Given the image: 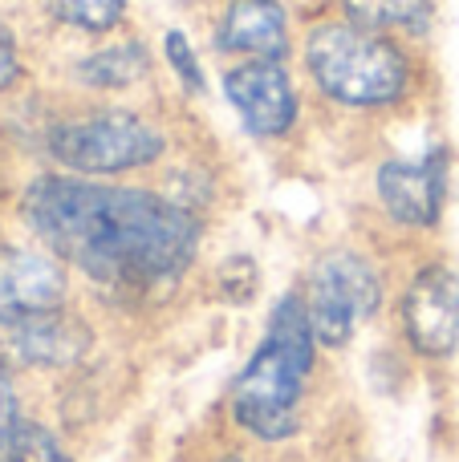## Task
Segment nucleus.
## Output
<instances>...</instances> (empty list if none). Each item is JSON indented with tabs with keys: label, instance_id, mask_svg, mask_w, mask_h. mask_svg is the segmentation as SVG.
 <instances>
[{
	"label": "nucleus",
	"instance_id": "nucleus-16",
	"mask_svg": "<svg viewBox=\"0 0 459 462\" xmlns=\"http://www.w3.org/2000/svg\"><path fill=\"white\" fill-rule=\"evenodd\" d=\"M21 426H24V418H21V402H16V385L8 377V369L0 365V462L8 458Z\"/></svg>",
	"mask_w": 459,
	"mask_h": 462
},
{
	"label": "nucleus",
	"instance_id": "nucleus-10",
	"mask_svg": "<svg viewBox=\"0 0 459 462\" xmlns=\"http://www.w3.org/2000/svg\"><path fill=\"white\" fill-rule=\"evenodd\" d=\"M0 345L21 365L65 369L86 353L89 337H86V325L70 320L65 309H57V312H41V317L0 320Z\"/></svg>",
	"mask_w": 459,
	"mask_h": 462
},
{
	"label": "nucleus",
	"instance_id": "nucleus-13",
	"mask_svg": "<svg viewBox=\"0 0 459 462\" xmlns=\"http://www.w3.org/2000/svg\"><path fill=\"white\" fill-rule=\"evenodd\" d=\"M151 69V57L138 41H126V45H110L89 53L86 61L78 65V78L94 89H122L130 81H138L143 73Z\"/></svg>",
	"mask_w": 459,
	"mask_h": 462
},
{
	"label": "nucleus",
	"instance_id": "nucleus-12",
	"mask_svg": "<svg viewBox=\"0 0 459 462\" xmlns=\"http://www.w3.org/2000/svg\"><path fill=\"white\" fill-rule=\"evenodd\" d=\"M342 8L370 32H423L431 24V0H342Z\"/></svg>",
	"mask_w": 459,
	"mask_h": 462
},
{
	"label": "nucleus",
	"instance_id": "nucleus-19",
	"mask_svg": "<svg viewBox=\"0 0 459 462\" xmlns=\"http://www.w3.org/2000/svg\"><path fill=\"white\" fill-rule=\"evenodd\" d=\"M224 462H244V458H224Z\"/></svg>",
	"mask_w": 459,
	"mask_h": 462
},
{
	"label": "nucleus",
	"instance_id": "nucleus-5",
	"mask_svg": "<svg viewBox=\"0 0 459 462\" xmlns=\"http://www.w3.org/2000/svg\"><path fill=\"white\" fill-rule=\"evenodd\" d=\"M382 300V284L374 276V268L354 252H333L309 272L305 284V317L314 328L317 345H346L354 325H362L366 317H374Z\"/></svg>",
	"mask_w": 459,
	"mask_h": 462
},
{
	"label": "nucleus",
	"instance_id": "nucleus-2",
	"mask_svg": "<svg viewBox=\"0 0 459 462\" xmlns=\"http://www.w3.org/2000/svg\"><path fill=\"white\" fill-rule=\"evenodd\" d=\"M314 328L301 296H281L268 333L232 382V414L248 434L281 442L297 430V406L314 369Z\"/></svg>",
	"mask_w": 459,
	"mask_h": 462
},
{
	"label": "nucleus",
	"instance_id": "nucleus-4",
	"mask_svg": "<svg viewBox=\"0 0 459 462\" xmlns=\"http://www.w3.org/2000/svg\"><path fill=\"white\" fill-rule=\"evenodd\" d=\"M49 154H53L65 171L118 175V171L151 167L163 154V134L155 126H146L138 114L102 110V114H86V118L53 126V134H49Z\"/></svg>",
	"mask_w": 459,
	"mask_h": 462
},
{
	"label": "nucleus",
	"instance_id": "nucleus-11",
	"mask_svg": "<svg viewBox=\"0 0 459 462\" xmlns=\"http://www.w3.org/2000/svg\"><path fill=\"white\" fill-rule=\"evenodd\" d=\"M216 45L228 53H248L281 61L289 49V24L276 0H232L216 24Z\"/></svg>",
	"mask_w": 459,
	"mask_h": 462
},
{
	"label": "nucleus",
	"instance_id": "nucleus-14",
	"mask_svg": "<svg viewBox=\"0 0 459 462\" xmlns=\"http://www.w3.org/2000/svg\"><path fill=\"white\" fill-rule=\"evenodd\" d=\"M53 13L65 24L86 32H106L122 21L126 13V0H53Z\"/></svg>",
	"mask_w": 459,
	"mask_h": 462
},
{
	"label": "nucleus",
	"instance_id": "nucleus-18",
	"mask_svg": "<svg viewBox=\"0 0 459 462\" xmlns=\"http://www.w3.org/2000/svg\"><path fill=\"white\" fill-rule=\"evenodd\" d=\"M16 73H21V61H16V41H13V32L0 24V94L16 81Z\"/></svg>",
	"mask_w": 459,
	"mask_h": 462
},
{
	"label": "nucleus",
	"instance_id": "nucleus-8",
	"mask_svg": "<svg viewBox=\"0 0 459 462\" xmlns=\"http://www.w3.org/2000/svg\"><path fill=\"white\" fill-rule=\"evenodd\" d=\"M70 280L53 252L0 247V320L41 317L65 309Z\"/></svg>",
	"mask_w": 459,
	"mask_h": 462
},
{
	"label": "nucleus",
	"instance_id": "nucleus-9",
	"mask_svg": "<svg viewBox=\"0 0 459 462\" xmlns=\"http://www.w3.org/2000/svg\"><path fill=\"white\" fill-rule=\"evenodd\" d=\"M379 199L398 224L431 227L447 199V151H427L423 159H395L379 171Z\"/></svg>",
	"mask_w": 459,
	"mask_h": 462
},
{
	"label": "nucleus",
	"instance_id": "nucleus-6",
	"mask_svg": "<svg viewBox=\"0 0 459 462\" xmlns=\"http://www.w3.org/2000/svg\"><path fill=\"white\" fill-rule=\"evenodd\" d=\"M403 328L423 357L444 361L459 353V272L431 263L411 280L403 296Z\"/></svg>",
	"mask_w": 459,
	"mask_h": 462
},
{
	"label": "nucleus",
	"instance_id": "nucleus-3",
	"mask_svg": "<svg viewBox=\"0 0 459 462\" xmlns=\"http://www.w3.org/2000/svg\"><path fill=\"white\" fill-rule=\"evenodd\" d=\"M305 61L322 94L342 106H390L411 81L403 49L354 21L317 24L305 41Z\"/></svg>",
	"mask_w": 459,
	"mask_h": 462
},
{
	"label": "nucleus",
	"instance_id": "nucleus-17",
	"mask_svg": "<svg viewBox=\"0 0 459 462\" xmlns=\"http://www.w3.org/2000/svg\"><path fill=\"white\" fill-rule=\"evenodd\" d=\"M167 61L175 65V73L183 78V86L200 94V89H203V73H200V61H195V53H192V45H187L183 32H167Z\"/></svg>",
	"mask_w": 459,
	"mask_h": 462
},
{
	"label": "nucleus",
	"instance_id": "nucleus-7",
	"mask_svg": "<svg viewBox=\"0 0 459 462\" xmlns=\"http://www.w3.org/2000/svg\"><path fill=\"white\" fill-rule=\"evenodd\" d=\"M224 94L257 138H276L297 122V89L281 61L252 57L224 73Z\"/></svg>",
	"mask_w": 459,
	"mask_h": 462
},
{
	"label": "nucleus",
	"instance_id": "nucleus-15",
	"mask_svg": "<svg viewBox=\"0 0 459 462\" xmlns=\"http://www.w3.org/2000/svg\"><path fill=\"white\" fill-rule=\"evenodd\" d=\"M5 462H70V455H65V447L45 430V426L24 418L21 434H16V442H13V450H8Z\"/></svg>",
	"mask_w": 459,
	"mask_h": 462
},
{
	"label": "nucleus",
	"instance_id": "nucleus-1",
	"mask_svg": "<svg viewBox=\"0 0 459 462\" xmlns=\"http://www.w3.org/2000/svg\"><path fill=\"white\" fill-rule=\"evenodd\" d=\"M33 236L114 292H163L200 252V219L138 187L41 175L21 199Z\"/></svg>",
	"mask_w": 459,
	"mask_h": 462
}]
</instances>
